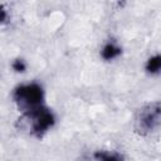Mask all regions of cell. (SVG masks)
I'll return each mask as SVG.
<instances>
[{
    "mask_svg": "<svg viewBox=\"0 0 161 161\" xmlns=\"http://www.w3.org/2000/svg\"><path fill=\"white\" fill-rule=\"evenodd\" d=\"M146 70L150 74H161V54L153 55L147 60Z\"/></svg>",
    "mask_w": 161,
    "mask_h": 161,
    "instance_id": "cell-6",
    "label": "cell"
},
{
    "mask_svg": "<svg viewBox=\"0 0 161 161\" xmlns=\"http://www.w3.org/2000/svg\"><path fill=\"white\" fill-rule=\"evenodd\" d=\"M11 67H13V69H14L15 72H18V73H23V72H25V69H26V64H25V62H24L23 59H15V60L13 62Z\"/></svg>",
    "mask_w": 161,
    "mask_h": 161,
    "instance_id": "cell-7",
    "label": "cell"
},
{
    "mask_svg": "<svg viewBox=\"0 0 161 161\" xmlns=\"http://www.w3.org/2000/svg\"><path fill=\"white\" fill-rule=\"evenodd\" d=\"M5 18H6L5 10L1 8V9H0V21H1V23H4V21H5Z\"/></svg>",
    "mask_w": 161,
    "mask_h": 161,
    "instance_id": "cell-8",
    "label": "cell"
},
{
    "mask_svg": "<svg viewBox=\"0 0 161 161\" xmlns=\"http://www.w3.org/2000/svg\"><path fill=\"white\" fill-rule=\"evenodd\" d=\"M96 161H123V156L118 152H108V151H96L94 152Z\"/></svg>",
    "mask_w": 161,
    "mask_h": 161,
    "instance_id": "cell-5",
    "label": "cell"
},
{
    "mask_svg": "<svg viewBox=\"0 0 161 161\" xmlns=\"http://www.w3.org/2000/svg\"><path fill=\"white\" fill-rule=\"evenodd\" d=\"M121 53H122V49L114 42H108L101 50V55L104 60H112L117 58Z\"/></svg>",
    "mask_w": 161,
    "mask_h": 161,
    "instance_id": "cell-4",
    "label": "cell"
},
{
    "mask_svg": "<svg viewBox=\"0 0 161 161\" xmlns=\"http://www.w3.org/2000/svg\"><path fill=\"white\" fill-rule=\"evenodd\" d=\"M21 121L25 122V125L31 135H34L36 137H42L49 128L53 127L55 118H54V114L48 108L42 106L33 111L25 112Z\"/></svg>",
    "mask_w": 161,
    "mask_h": 161,
    "instance_id": "cell-3",
    "label": "cell"
},
{
    "mask_svg": "<svg viewBox=\"0 0 161 161\" xmlns=\"http://www.w3.org/2000/svg\"><path fill=\"white\" fill-rule=\"evenodd\" d=\"M13 97L18 107L25 113L43 106L44 91L38 83L21 84L14 89Z\"/></svg>",
    "mask_w": 161,
    "mask_h": 161,
    "instance_id": "cell-1",
    "label": "cell"
},
{
    "mask_svg": "<svg viewBox=\"0 0 161 161\" xmlns=\"http://www.w3.org/2000/svg\"><path fill=\"white\" fill-rule=\"evenodd\" d=\"M161 126V102H151L141 107L136 116L135 128L140 135L152 133Z\"/></svg>",
    "mask_w": 161,
    "mask_h": 161,
    "instance_id": "cell-2",
    "label": "cell"
}]
</instances>
